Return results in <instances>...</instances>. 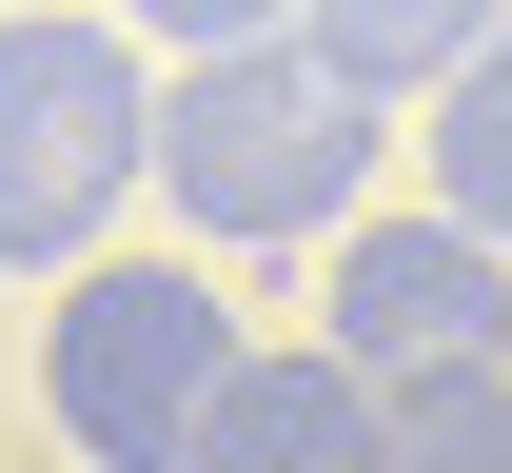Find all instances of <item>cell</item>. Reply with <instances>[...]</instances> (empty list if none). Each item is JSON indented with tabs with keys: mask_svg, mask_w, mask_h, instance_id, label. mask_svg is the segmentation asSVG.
I'll list each match as a JSON object with an SVG mask.
<instances>
[{
	"mask_svg": "<svg viewBox=\"0 0 512 473\" xmlns=\"http://www.w3.org/2000/svg\"><path fill=\"white\" fill-rule=\"evenodd\" d=\"M158 198H178L197 257H296V237H355V198H375V99H355L316 40L178 60V79H158Z\"/></svg>",
	"mask_w": 512,
	"mask_h": 473,
	"instance_id": "obj_1",
	"label": "cell"
},
{
	"mask_svg": "<svg viewBox=\"0 0 512 473\" xmlns=\"http://www.w3.org/2000/svg\"><path fill=\"white\" fill-rule=\"evenodd\" d=\"M237 316H217V276L197 257H79L60 316H40V414H60L79 473H178L197 414L237 395Z\"/></svg>",
	"mask_w": 512,
	"mask_h": 473,
	"instance_id": "obj_2",
	"label": "cell"
},
{
	"mask_svg": "<svg viewBox=\"0 0 512 473\" xmlns=\"http://www.w3.org/2000/svg\"><path fill=\"white\" fill-rule=\"evenodd\" d=\"M158 178V60L119 20H0V276H79Z\"/></svg>",
	"mask_w": 512,
	"mask_h": 473,
	"instance_id": "obj_3",
	"label": "cell"
},
{
	"mask_svg": "<svg viewBox=\"0 0 512 473\" xmlns=\"http://www.w3.org/2000/svg\"><path fill=\"white\" fill-rule=\"evenodd\" d=\"M335 355L414 395V375H512V257H473L453 217H355L335 237Z\"/></svg>",
	"mask_w": 512,
	"mask_h": 473,
	"instance_id": "obj_4",
	"label": "cell"
},
{
	"mask_svg": "<svg viewBox=\"0 0 512 473\" xmlns=\"http://www.w3.org/2000/svg\"><path fill=\"white\" fill-rule=\"evenodd\" d=\"M178 473H375V375L335 336H296V355H237V395L197 414V454Z\"/></svg>",
	"mask_w": 512,
	"mask_h": 473,
	"instance_id": "obj_5",
	"label": "cell"
},
{
	"mask_svg": "<svg viewBox=\"0 0 512 473\" xmlns=\"http://www.w3.org/2000/svg\"><path fill=\"white\" fill-rule=\"evenodd\" d=\"M296 40H316V60L394 119V99H453V79L493 60V40H512V0H296Z\"/></svg>",
	"mask_w": 512,
	"mask_h": 473,
	"instance_id": "obj_6",
	"label": "cell"
},
{
	"mask_svg": "<svg viewBox=\"0 0 512 473\" xmlns=\"http://www.w3.org/2000/svg\"><path fill=\"white\" fill-rule=\"evenodd\" d=\"M434 217L473 237V257H512V40L434 99Z\"/></svg>",
	"mask_w": 512,
	"mask_h": 473,
	"instance_id": "obj_7",
	"label": "cell"
},
{
	"mask_svg": "<svg viewBox=\"0 0 512 473\" xmlns=\"http://www.w3.org/2000/svg\"><path fill=\"white\" fill-rule=\"evenodd\" d=\"M375 473H512V375H414V395H375Z\"/></svg>",
	"mask_w": 512,
	"mask_h": 473,
	"instance_id": "obj_8",
	"label": "cell"
},
{
	"mask_svg": "<svg viewBox=\"0 0 512 473\" xmlns=\"http://www.w3.org/2000/svg\"><path fill=\"white\" fill-rule=\"evenodd\" d=\"M119 40H158V60H256V40H296V0H119Z\"/></svg>",
	"mask_w": 512,
	"mask_h": 473,
	"instance_id": "obj_9",
	"label": "cell"
}]
</instances>
